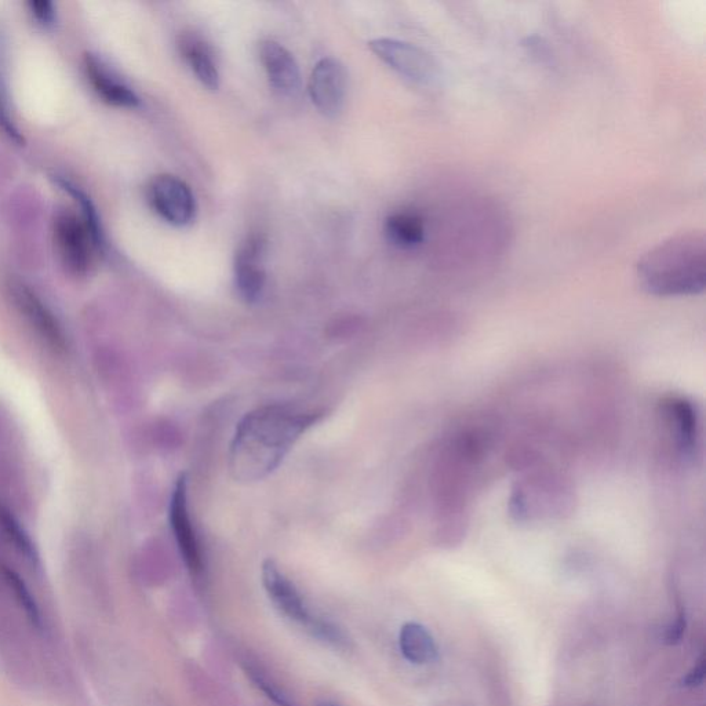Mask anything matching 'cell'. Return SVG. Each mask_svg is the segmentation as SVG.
<instances>
[{"instance_id":"obj_1","label":"cell","mask_w":706,"mask_h":706,"mask_svg":"<svg viewBox=\"0 0 706 706\" xmlns=\"http://www.w3.org/2000/svg\"><path fill=\"white\" fill-rule=\"evenodd\" d=\"M323 414L289 406H265L247 414L232 440L229 467L239 482H258L279 467L302 433Z\"/></svg>"},{"instance_id":"obj_2","label":"cell","mask_w":706,"mask_h":706,"mask_svg":"<svg viewBox=\"0 0 706 706\" xmlns=\"http://www.w3.org/2000/svg\"><path fill=\"white\" fill-rule=\"evenodd\" d=\"M638 279L644 291L657 297L701 294L706 286L704 234L673 236L647 251L638 264Z\"/></svg>"},{"instance_id":"obj_3","label":"cell","mask_w":706,"mask_h":706,"mask_svg":"<svg viewBox=\"0 0 706 706\" xmlns=\"http://www.w3.org/2000/svg\"><path fill=\"white\" fill-rule=\"evenodd\" d=\"M261 576L269 599L272 600L280 613L323 642L338 647L347 643V638L340 628L309 610L301 593L294 587L293 582L283 574V571H280L275 562L267 560L262 564Z\"/></svg>"},{"instance_id":"obj_4","label":"cell","mask_w":706,"mask_h":706,"mask_svg":"<svg viewBox=\"0 0 706 706\" xmlns=\"http://www.w3.org/2000/svg\"><path fill=\"white\" fill-rule=\"evenodd\" d=\"M570 504L571 490L566 479L553 473H540L516 486L511 511L520 520L562 516Z\"/></svg>"},{"instance_id":"obj_5","label":"cell","mask_w":706,"mask_h":706,"mask_svg":"<svg viewBox=\"0 0 706 706\" xmlns=\"http://www.w3.org/2000/svg\"><path fill=\"white\" fill-rule=\"evenodd\" d=\"M54 240L69 274L86 275L93 264V249L98 245L85 221L71 211H60L54 220Z\"/></svg>"},{"instance_id":"obj_6","label":"cell","mask_w":706,"mask_h":706,"mask_svg":"<svg viewBox=\"0 0 706 706\" xmlns=\"http://www.w3.org/2000/svg\"><path fill=\"white\" fill-rule=\"evenodd\" d=\"M369 47L389 68L418 85H431L438 76V65L421 47L389 38L371 40Z\"/></svg>"},{"instance_id":"obj_7","label":"cell","mask_w":706,"mask_h":706,"mask_svg":"<svg viewBox=\"0 0 706 706\" xmlns=\"http://www.w3.org/2000/svg\"><path fill=\"white\" fill-rule=\"evenodd\" d=\"M148 199L152 209L167 224L187 227L195 220L196 200L191 188L171 174H160L149 183Z\"/></svg>"},{"instance_id":"obj_8","label":"cell","mask_w":706,"mask_h":706,"mask_svg":"<svg viewBox=\"0 0 706 706\" xmlns=\"http://www.w3.org/2000/svg\"><path fill=\"white\" fill-rule=\"evenodd\" d=\"M309 96L316 109L326 118H337L347 98L348 75L336 58H323L309 78Z\"/></svg>"},{"instance_id":"obj_9","label":"cell","mask_w":706,"mask_h":706,"mask_svg":"<svg viewBox=\"0 0 706 706\" xmlns=\"http://www.w3.org/2000/svg\"><path fill=\"white\" fill-rule=\"evenodd\" d=\"M661 416L668 425L676 451L683 460L693 461L700 449L701 425L690 400L671 396L661 402Z\"/></svg>"},{"instance_id":"obj_10","label":"cell","mask_w":706,"mask_h":706,"mask_svg":"<svg viewBox=\"0 0 706 706\" xmlns=\"http://www.w3.org/2000/svg\"><path fill=\"white\" fill-rule=\"evenodd\" d=\"M170 526L176 537L178 548L192 576H200L203 571L202 552L196 538L194 524L188 511L187 476L181 475L174 486L170 500Z\"/></svg>"},{"instance_id":"obj_11","label":"cell","mask_w":706,"mask_h":706,"mask_svg":"<svg viewBox=\"0 0 706 706\" xmlns=\"http://www.w3.org/2000/svg\"><path fill=\"white\" fill-rule=\"evenodd\" d=\"M9 293L20 314L34 327L36 333L56 351H65L67 338L63 327L53 312L36 296L35 291L24 283L12 282L9 285Z\"/></svg>"},{"instance_id":"obj_12","label":"cell","mask_w":706,"mask_h":706,"mask_svg":"<svg viewBox=\"0 0 706 706\" xmlns=\"http://www.w3.org/2000/svg\"><path fill=\"white\" fill-rule=\"evenodd\" d=\"M265 242L253 235L239 247L235 257V285L246 302H257L264 293L267 275L264 269Z\"/></svg>"},{"instance_id":"obj_13","label":"cell","mask_w":706,"mask_h":706,"mask_svg":"<svg viewBox=\"0 0 706 706\" xmlns=\"http://www.w3.org/2000/svg\"><path fill=\"white\" fill-rule=\"evenodd\" d=\"M260 60L269 85L283 97L297 96L301 89V74L296 58L275 40L260 45Z\"/></svg>"},{"instance_id":"obj_14","label":"cell","mask_w":706,"mask_h":706,"mask_svg":"<svg viewBox=\"0 0 706 706\" xmlns=\"http://www.w3.org/2000/svg\"><path fill=\"white\" fill-rule=\"evenodd\" d=\"M177 47L196 79L207 89L217 90L220 87V71L205 40L196 34H181Z\"/></svg>"},{"instance_id":"obj_15","label":"cell","mask_w":706,"mask_h":706,"mask_svg":"<svg viewBox=\"0 0 706 706\" xmlns=\"http://www.w3.org/2000/svg\"><path fill=\"white\" fill-rule=\"evenodd\" d=\"M86 72L98 96L103 97L108 104L122 108H136L140 105L137 94L109 74L96 58L86 57Z\"/></svg>"},{"instance_id":"obj_16","label":"cell","mask_w":706,"mask_h":706,"mask_svg":"<svg viewBox=\"0 0 706 706\" xmlns=\"http://www.w3.org/2000/svg\"><path fill=\"white\" fill-rule=\"evenodd\" d=\"M385 236L399 249H414L424 242L425 225L420 216L411 211H398L385 220Z\"/></svg>"},{"instance_id":"obj_17","label":"cell","mask_w":706,"mask_h":706,"mask_svg":"<svg viewBox=\"0 0 706 706\" xmlns=\"http://www.w3.org/2000/svg\"><path fill=\"white\" fill-rule=\"evenodd\" d=\"M400 650L413 664H427L435 660L438 649L427 629L416 622H409L400 631Z\"/></svg>"},{"instance_id":"obj_18","label":"cell","mask_w":706,"mask_h":706,"mask_svg":"<svg viewBox=\"0 0 706 706\" xmlns=\"http://www.w3.org/2000/svg\"><path fill=\"white\" fill-rule=\"evenodd\" d=\"M0 527L5 531L6 537L9 538L10 542H13L14 547L23 553L25 558L32 560V562L38 560L35 544L27 531H25L23 524L18 522L16 516L3 505H0Z\"/></svg>"},{"instance_id":"obj_19","label":"cell","mask_w":706,"mask_h":706,"mask_svg":"<svg viewBox=\"0 0 706 706\" xmlns=\"http://www.w3.org/2000/svg\"><path fill=\"white\" fill-rule=\"evenodd\" d=\"M2 574L9 588L12 589L14 596H16L18 604L23 607L28 620L32 622L34 627L42 628V614H40L38 603H36L23 578L16 571L6 566L2 567Z\"/></svg>"},{"instance_id":"obj_20","label":"cell","mask_w":706,"mask_h":706,"mask_svg":"<svg viewBox=\"0 0 706 706\" xmlns=\"http://www.w3.org/2000/svg\"><path fill=\"white\" fill-rule=\"evenodd\" d=\"M247 675L250 676V679L253 680V683L256 684L258 689L267 695L269 700L274 701L276 705L294 706V704H291L290 698L287 697L283 691H280L276 683L272 682L261 669L254 667L247 668Z\"/></svg>"},{"instance_id":"obj_21","label":"cell","mask_w":706,"mask_h":706,"mask_svg":"<svg viewBox=\"0 0 706 706\" xmlns=\"http://www.w3.org/2000/svg\"><path fill=\"white\" fill-rule=\"evenodd\" d=\"M31 12L36 20L42 24H52L54 20V6L49 0H32L29 2Z\"/></svg>"},{"instance_id":"obj_22","label":"cell","mask_w":706,"mask_h":706,"mask_svg":"<svg viewBox=\"0 0 706 706\" xmlns=\"http://www.w3.org/2000/svg\"><path fill=\"white\" fill-rule=\"evenodd\" d=\"M684 632H686V618H684V614H680L678 620L673 622L672 627L668 629L667 642L669 644L679 643Z\"/></svg>"},{"instance_id":"obj_23","label":"cell","mask_w":706,"mask_h":706,"mask_svg":"<svg viewBox=\"0 0 706 706\" xmlns=\"http://www.w3.org/2000/svg\"><path fill=\"white\" fill-rule=\"evenodd\" d=\"M705 678V661L704 658L700 661V664L695 665V668L691 669L689 675L683 679L684 686L695 687L700 686L704 682Z\"/></svg>"}]
</instances>
